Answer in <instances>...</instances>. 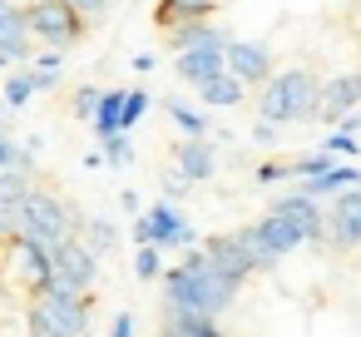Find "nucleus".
I'll return each instance as SVG.
<instances>
[{"instance_id":"nucleus-1","label":"nucleus","mask_w":361,"mask_h":337,"mask_svg":"<svg viewBox=\"0 0 361 337\" xmlns=\"http://www.w3.org/2000/svg\"><path fill=\"white\" fill-rule=\"evenodd\" d=\"M238 288H243V283L213 273L198 248H188L183 263L164 273V302H169V307H188V312H208V317H223V312L238 302Z\"/></svg>"},{"instance_id":"nucleus-2","label":"nucleus","mask_w":361,"mask_h":337,"mask_svg":"<svg viewBox=\"0 0 361 337\" xmlns=\"http://www.w3.org/2000/svg\"><path fill=\"white\" fill-rule=\"evenodd\" d=\"M30 332H40V337H90V292L35 288L30 292Z\"/></svg>"},{"instance_id":"nucleus-3","label":"nucleus","mask_w":361,"mask_h":337,"mask_svg":"<svg viewBox=\"0 0 361 337\" xmlns=\"http://www.w3.org/2000/svg\"><path fill=\"white\" fill-rule=\"evenodd\" d=\"M317 75H307V70H282V75H267V85H262V100H257V110H262V119L267 124H292V119H312L317 114Z\"/></svg>"},{"instance_id":"nucleus-4","label":"nucleus","mask_w":361,"mask_h":337,"mask_svg":"<svg viewBox=\"0 0 361 337\" xmlns=\"http://www.w3.org/2000/svg\"><path fill=\"white\" fill-rule=\"evenodd\" d=\"M20 208H25V223H20L16 238H30V243H40V248H55L60 238H75V233H80V213H75L65 199L45 194V189H25Z\"/></svg>"},{"instance_id":"nucleus-5","label":"nucleus","mask_w":361,"mask_h":337,"mask_svg":"<svg viewBox=\"0 0 361 337\" xmlns=\"http://www.w3.org/2000/svg\"><path fill=\"white\" fill-rule=\"evenodd\" d=\"M25 30L35 40H45L50 50H70L80 35H85V16L75 6H65V0H35V6H25Z\"/></svg>"},{"instance_id":"nucleus-6","label":"nucleus","mask_w":361,"mask_h":337,"mask_svg":"<svg viewBox=\"0 0 361 337\" xmlns=\"http://www.w3.org/2000/svg\"><path fill=\"white\" fill-rule=\"evenodd\" d=\"M99 283V258L75 243V238H60L50 248V283L45 288H60V292H90Z\"/></svg>"},{"instance_id":"nucleus-7","label":"nucleus","mask_w":361,"mask_h":337,"mask_svg":"<svg viewBox=\"0 0 361 337\" xmlns=\"http://www.w3.org/2000/svg\"><path fill=\"white\" fill-rule=\"evenodd\" d=\"M0 268H6V278L16 288L35 292L50 283V248H40L30 238H0Z\"/></svg>"},{"instance_id":"nucleus-8","label":"nucleus","mask_w":361,"mask_h":337,"mask_svg":"<svg viewBox=\"0 0 361 337\" xmlns=\"http://www.w3.org/2000/svg\"><path fill=\"white\" fill-rule=\"evenodd\" d=\"M326 203L331 208L322 213V243H331L336 253H351L361 243V184L331 194Z\"/></svg>"},{"instance_id":"nucleus-9","label":"nucleus","mask_w":361,"mask_h":337,"mask_svg":"<svg viewBox=\"0 0 361 337\" xmlns=\"http://www.w3.org/2000/svg\"><path fill=\"white\" fill-rule=\"evenodd\" d=\"M134 238H139V243H154V248H188V243H193V228L183 223V213H178L173 199H159V203L134 223Z\"/></svg>"},{"instance_id":"nucleus-10","label":"nucleus","mask_w":361,"mask_h":337,"mask_svg":"<svg viewBox=\"0 0 361 337\" xmlns=\"http://www.w3.org/2000/svg\"><path fill=\"white\" fill-rule=\"evenodd\" d=\"M223 70L243 85H262L272 75V50L262 40H223Z\"/></svg>"},{"instance_id":"nucleus-11","label":"nucleus","mask_w":361,"mask_h":337,"mask_svg":"<svg viewBox=\"0 0 361 337\" xmlns=\"http://www.w3.org/2000/svg\"><path fill=\"white\" fill-rule=\"evenodd\" d=\"M198 253H203V263H208L213 273H223V278H233V283H243V278L252 273V263H247L238 233H218V238H208Z\"/></svg>"},{"instance_id":"nucleus-12","label":"nucleus","mask_w":361,"mask_h":337,"mask_svg":"<svg viewBox=\"0 0 361 337\" xmlns=\"http://www.w3.org/2000/svg\"><path fill=\"white\" fill-rule=\"evenodd\" d=\"M272 213H282V218L302 233V243H322V208H317V199H307V194H282V199H272Z\"/></svg>"},{"instance_id":"nucleus-13","label":"nucleus","mask_w":361,"mask_h":337,"mask_svg":"<svg viewBox=\"0 0 361 337\" xmlns=\"http://www.w3.org/2000/svg\"><path fill=\"white\" fill-rule=\"evenodd\" d=\"M356 100H361V80L356 75H336V80H326V85H317V114L312 119H336V114H346V110H356Z\"/></svg>"},{"instance_id":"nucleus-14","label":"nucleus","mask_w":361,"mask_h":337,"mask_svg":"<svg viewBox=\"0 0 361 337\" xmlns=\"http://www.w3.org/2000/svg\"><path fill=\"white\" fill-rule=\"evenodd\" d=\"M30 55V30H25V11L0 0V65L6 60H25Z\"/></svg>"},{"instance_id":"nucleus-15","label":"nucleus","mask_w":361,"mask_h":337,"mask_svg":"<svg viewBox=\"0 0 361 337\" xmlns=\"http://www.w3.org/2000/svg\"><path fill=\"white\" fill-rule=\"evenodd\" d=\"M223 70V45H188L178 50V80L183 85H203Z\"/></svg>"},{"instance_id":"nucleus-16","label":"nucleus","mask_w":361,"mask_h":337,"mask_svg":"<svg viewBox=\"0 0 361 337\" xmlns=\"http://www.w3.org/2000/svg\"><path fill=\"white\" fill-rule=\"evenodd\" d=\"M213 144L208 139H188L183 134V144H178V174L188 179V184H198V179H213Z\"/></svg>"},{"instance_id":"nucleus-17","label":"nucleus","mask_w":361,"mask_h":337,"mask_svg":"<svg viewBox=\"0 0 361 337\" xmlns=\"http://www.w3.org/2000/svg\"><path fill=\"white\" fill-rule=\"evenodd\" d=\"M351 184H361V169H356V164H331V169L312 174L302 194H307V199H331V194H341V189H351Z\"/></svg>"},{"instance_id":"nucleus-18","label":"nucleus","mask_w":361,"mask_h":337,"mask_svg":"<svg viewBox=\"0 0 361 337\" xmlns=\"http://www.w3.org/2000/svg\"><path fill=\"white\" fill-rule=\"evenodd\" d=\"M218 6H228V0H159L154 20L169 30V25H178V20H208Z\"/></svg>"},{"instance_id":"nucleus-19","label":"nucleus","mask_w":361,"mask_h":337,"mask_svg":"<svg viewBox=\"0 0 361 337\" xmlns=\"http://www.w3.org/2000/svg\"><path fill=\"white\" fill-rule=\"evenodd\" d=\"M198 95H203V105H218V110H233V105H243V80H233L228 70H218L213 80H203V85H193Z\"/></svg>"},{"instance_id":"nucleus-20","label":"nucleus","mask_w":361,"mask_h":337,"mask_svg":"<svg viewBox=\"0 0 361 337\" xmlns=\"http://www.w3.org/2000/svg\"><path fill=\"white\" fill-rule=\"evenodd\" d=\"M164 327H173V332H183V337H223L218 317L188 312V307H169V312H164Z\"/></svg>"},{"instance_id":"nucleus-21","label":"nucleus","mask_w":361,"mask_h":337,"mask_svg":"<svg viewBox=\"0 0 361 337\" xmlns=\"http://www.w3.org/2000/svg\"><path fill=\"white\" fill-rule=\"evenodd\" d=\"M50 85H55V75H40V70H35V75H11V80H6V100H0V105H6V110H20L30 95H45Z\"/></svg>"},{"instance_id":"nucleus-22","label":"nucleus","mask_w":361,"mask_h":337,"mask_svg":"<svg viewBox=\"0 0 361 337\" xmlns=\"http://www.w3.org/2000/svg\"><path fill=\"white\" fill-rule=\"evenodd\" d=\"M169 35H173V50H188V45H223V40H228V35L213 30L208 20H178V25H169Z\"/></svg>"},{"instance_id":"nucleus-23","label":"nucleus","mask_w":361,"mask_h":337,"mask_svg":"<svg viewBox=\"0 0 361 337\" xmlns=\"http://www.w3.org/2000/svg\"><path fill=\"white\" fill-rule=\"evenodd\" d=\"M75 238H85V248H90L94 258L114 253V243H119V233H114L109 218H80V233H75Z\"/></svg>"},{"instance_id":"nucleus-24","label":"nucleus","mask_w":361,"mask_h":337,"mask_svg":"<svg viewBox=\"0 0 361 337\" xmlns=\"http://www.w3.org/2000/svg\"><path fill=\"white\" fill-rule=\"evenodd\" d=\"M94 129L99 134H124V90H114V95H99V105H94Z\"/></svg>"},{"instance_id":"nucleus-25","label":"nucleus","mask_w":361,"mask_h":337,"mask_svg":"<svg viewBox=\"0 0 361 337\" xmlns=\"http://www.w3.org/2000/svg\"><path fill=\"white\" fill-rule=\"evenodd\" d=\"M169 114L178 119V129H183L188 139H208V129H213V124H208L198 110H188V105H178V100H169Z\"/></svg>"},{"instance_id":"nucleus-26","label":"nucleus","mask_w":361,"mask_h":337,"mask_svg":"<svg viewBox=\"0 0 361 337\" xmlns=\"http://www.w3.org/2000/svg\"><path fill=\"white\" fill-rule=\"evenodd\" d=\"M99 144H104V149H99L104 164H119V169L134 164V144H129V134H99Z\"/></svg>"},{"instance_id":"nucleus-27","label":"nucleus","mask_w":361,"mask_h":337,"mask_svg":"<svg viewBox=\"0 0 361 337\" xmlns=\"http://www.w3.org/2000/svg\"><path fill=\"white\" fill-rule=\"evenodd\" d=\"M322 149H326V154H336V159H356V154H361L356 134H341V129H336V134H326V139H322Z\"/></svg>"},{"instance_id":"nucleus-28","label":"nucleus","mask_w":361,"mask_h":337,"mask_svg":"<svg viewBox=\"0 0 361 337\" xmlns=\"http://www.w3.org/2000/svg\"><path fill=\"white\" fill-rule=\"evenodd\" d=\"M144 110H149V95H144V90H129V95H124V134L144 119Z\"/></svg>"},{"instance_id":"nucleus-29","label":"nucleus","mask_w":361,"mask_h":337,"mask_svg":"<svg viewBox=\"0 0 361 337\" xmlns=\"http://www.w3.org/2000/svg\"><path fill=\"white\" fill-rule=\"evenodd\" d=\"M134 273L149 283V278H159V248L154 243H139V253H134Z\"/></svg>"},{"instance_id":"nucleus-30","label":"nucleus","mask_w":361,"mask_h":337,"mask_svg":"<svg viewBox=\"0 0 361 337\" xmlns=\"http://www.w3.org/2000/svg\"><path fill=\"white\" fill-rule=\"evenodd\" d=\"M94 105H99V90H94V85H85V90L75 95V114H80V119H90V114H94Z\"/></svg>"},{"instance_id":"nucleus-31","label":"nucleus","mask_w":361,"mask_h":337,"mask_svg":"<svg viewBox=\"0 0 361 337\" xmlns=\"http://www.w3.org/2000/svg\"><path fill=\"white\" fill-rule=\"evenodd\" d=\"M257 179H262V184H277V179H287V164H262Z\"/></svg>"},{"instance_id":"nucleus-32","label":"nucleus","mask_w":361,"mask_h":337,"mask_svg":"<svg viewBox=\"0 0 361 337\" xmlns=\"http://www.w3.org/2000/svg\"><path fill=\"white\" fill-rule=\"evenodd\" d=\"M65 6H75L80 16H94V11H109V6H104V0H65Z\"/></svg>"},{"instance_id":"nucleus-33","label":"nucleus","mask_w":361,"mask_h":337,"mask_svg":"<svg viewBox=\"0 0 361 337\" xmlns=\"http://www.w3.org/2000/svg\"><path fill=\"white\" fill-rule=\"evenodd\" d=\"M35 70H40V75H55V70H60V50H50V55H40V60H35Z\"/></svg>"},{"instance_id":"nucleus-34","label":"nucleus","mask_w":361,"mask_h":337,"mask_svg":"<svg viewBox=\"0 0 361 337\" xmlns=\"http://www.w3.org/2000/svg\"><path fill=\"white\" fill-rule=\"evenodd\" d=\"M252 139H257V144H277V124H267V119H262V124L252 129Z\"/></svg>"},{"instance_id":"nucleus-35","label":"nucleus","mask_w":361,"mask_h":337,"mask_svg":"<svg viewBox=\"0 0 361 337\" xmlns=\"http://www.w3.org/2000/svg\"><path fill=\"white\" fill-rule=\"evenodd\" d=\"M109 337H134V317H129V312H119V317H114V332H109Z\"/></svg>"},{"instance_id":"nucleus-36","label":"nucleus","mask_w":361,"mask_h":337,"mask_svg":"<svg viewBox=\"0 0 361 337\" xmlns=\"http://www.w3.org/2000/svg\"><path fill=\"white\" fill-rule=\"evenodd\" d=\"M11 154H16V144H11L6 134H0V169H6V164H11Z\"/></svg>"},{"instance_id":"nucleus-37","label":"nucleus","mask_w":361,"mask_h":337,"mask_svg":"<svg viewBox=\"0 0 361 337\" xmlns=\"http://www.w3.org/2000/svg\"><path fill=\"white\" fill-rule=\"evenodd\" d=\"M159 337H183V332H173V327H164V332H159Z\"/></svg>"},{"instance_id":"nucleus-38","label":"nucleus","mask_w":361,"mask_h":337,"mask_svg":"<svg viewBox=\"0 0 361 337\" xmlns=\"http://www.w3.org/2000/svg\"><path fill=\"white\" fill-rule=\"evenodd\" d=\"M0 114H6V105H0Z\"/></svg>"},{"instance_id":"nucleus-39","label":"nucleus","mask_w":361,"mask_h":337,"mask_svg":"<svg viewBox=\"0 0 361 337\" xmlns=\"http://www.w3.org/2000/svg\"><path fill=\"white\" fill-rule=\"evenodd\" d=\"M104 6H114V0H104Z\"/></svg>"},{"instance_id":"nucleus-40","label":"nucleus","mask_w":361,"mask_h":337,"mask_svg":"<svg viewBox=\"0 0 361 337\" xmlns=\"http://www.w3.org/2000/svg\"><path fill=\"white\" fill-rule=\"evenodd\" d=\"M30 337H40V332H30Z\"/></svg>"}]
</instances>
